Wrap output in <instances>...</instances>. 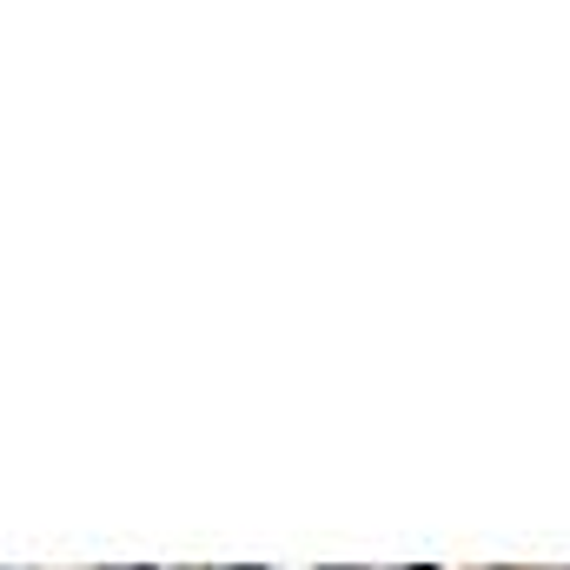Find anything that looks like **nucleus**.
Instances as JSON below:
<instances>
[{
  "instance_id": "obj_1",
  "label": "nucleus",
  "mask_w": 570,
  "mask_h": 570,
  "mask_svg": "<svg viewBox=\"0 0 570 570\" xmlns=\"http://www.w3.org/2000/svg\"><path fill=\"white\" fill-rule=\"evenodd\" d=\"M239 570H259V564H239Z\"/></svg>"
}]
</instances>
